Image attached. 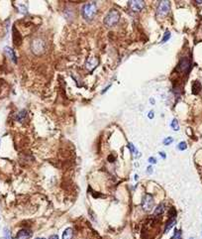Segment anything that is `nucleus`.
I'll return each mask as SVG.
<instances>
[{
  "mask_svg": "<svg viewBox=\"0 0 202 239\" xmlns=\"http://www.w3.org/2000/svg\"><path fill=\"white\" fill-rule=\"evenodd\" d=\"M96 12H97L96 4L93 2L86 3L82 6V8H81V15H82V17L87 21L92 20V19L95 17Z\"/></svg>",
  "mask_w": 202,
  "mask_h": 239,
  "instance_id": "nucleus-1",
  "label": "nucleus"
},
{
  "mask_svg": "<svg viewBox=\"0 0 202 239\" xmlns=\"http://www.w3.org/2000/svg\"><path fill=\"white\" fill-rule=\"evenodd\" d=\"M31 50L34 55L38 56L46 51V41L41 39V38H36L31 43Z\"/></svg>",
  "mask_w": 202,
  "mask_h": 239,
  "instance_id": "nucleus-2",
  "label": "nucleus"
},
{
  "mask_svg": "<svg viewBox=\"0 0 202 239\" xmlns=\"http://www.w3.org/2000/svg\"><path fill=\"white\" fill-rule=\"evenodd\" d=\"M119 19H120L119 12L115 9H111L104 18V24L107 27H114L119 22Z\"/></svg>",
  "mask_w": 202,
  "mask_h": 239,
  "instance_id": "nucleus-3",
  "label": "nucleus"
},
{
  "mask_svg": "<svg viewBox=\"0 0 202 239\" xmlns=\"http://www.w3.org/2000/svg\"><path fill=\"white\" fill-rule=\"evenodd\" d=\"M154 204H155V202H154V198L152 197V194H149V193L145 194L142 199V209H144V211L150 212L154 209Z\"/></svg>",
  "mask_w": 202,
  "mask_h": 239,
  "instance_id": "nucleus-4",
  "label": "nucleus"
},
{
  "mask_svg": "<svg viewBox=\"0 0 202 239\" xmlns=\"http://www.w3.org/2000/svg\"><path fill=\"white\" fill-rule=\"evenodd\" d=\"M170 10V2L169 1H161L157 9V15L159 17H165L168 14Z\"/></svg>",
  "mask_w": 202,
  "mask_h": 239,
  "instance_id": "nucleus-5",
  "label": "nucleus"
},
{
  "mask_svg": "<svg viewBox=\"0 0 202 239\" xmlns=\"http://www.w3.org/2000/svg\"><path fill=\"white\" fill-rule=\"evenodd\" d=\"M190 65H191L190 60H189L187 57H184V58L180 59L178 67H176V70L179 72H187L189 70V68H190Z\"/></svg>",
  "mask_w": 202,
  "mask_h": 239,
  "instance_id": "nucleus-6",
  "label": "nucleus"
},
{
  "mask_svg": "<svg viewBox=\"0 0 202 239\" xmlns=\"http://www.w3.org/2000/svg\"><path fill=\"white\" fill-rule=\"evenodd\" d=\"M129 7L131 8V10L133 11H141L144 6L145 3L144 1H140V0H135V1H129Z\"/></svg>",
  "mask_w": 202,
  "mask_h": 239,
  "instance_id": "nucleus-7",
  "label": "nucleus"
},
{
  "mask_svg": "<svg viewBox=\"0 0 202 239\" xmlns=\"http://www.w3.org/2000/svg\"><path fill=\"white\" fill-rule=\"evenodd\" d=\"M33 235V233L30 230L27 229H21L16 235V239H29Z\"/></svg>",
  "mask_w": 202,
  "mask_h": 239,
  "instance_id": "nucleus-8",
  "label": "nucleus"
},
{
  "mask_svg": "<svg viewBox=\"0 0 202 239\" xmlns=\"http://www.w3.org/2000/svg\"><path fill=\"white\" fill-rule=\"evenodd\" d=\"M98 65V60L95 59V58H90L89 60H87L86 62V68H88L89 71H92L94 70Z\"/></svg>",
  "mask_w": 202,
  "mask_h": 239,
  "instance_id": "nucleus-9",
  "label": "nucleus"
},
{
  "mask_svg": "<svg viewBox=\"0 0 202 239\" xmlns=\"http://www.w3.org/2000/svg\"><path fill=\"white\" fill-rule=\"evenodd\" d=\"M4 52L6 53V55H7L9 58L13 61L14 62H17V59H16V55L14 53V51L12 50L10 47H5L4 48Z\"/></svg>",
  "mask_w": 202,
  "mask_h": 239,
  "instance_id": "nucleus-10",
  "label": "nucleus"
},
{
  "mask_svg": "<svg viewBox=\"0 0 202 239\" xmlns=\"http://www.w3.org/2000/svg\"><path fill=\"white\" fill-rule=\"evenodd\" d=\"M13 40H14V43H15L16 46H19L22 42V37H21L20 34L18 33V31H17L16 28L13 29Z\"/></svg>",
  "mask_w": 202,
  "mask_h": 239,
  "instance_id": "nucleus-11",
  "label": "nucleus"
},
{
  "mask_svg": "<svg viewBox=\"0 0 202 239\" xmlns=\"http://www.w3.org/2000/svg\"><path fill=\"white\" fill-rule=\"evenodd\" d=\"M72 237H73V231L71 227H67L62 232L61 239H72Z\"/></svg>",
  "mask_w": 202,
  "mask_h": 239,
  "instance_id": "nucleus-12",
  "label": "nucleus"
},
{
  "mask_svg": "<svg viewBox=\"0 0 202 239\" xmlns=\"http://www.w3.org/2000/svg\"><path fill=\"white\" fill-rule=\"evenodd\" d=\"M165 209H166V205L165 204H160L159 205L157 206V209H155V211H154V215L157 216V215H162L163 212H165Z\"/></svg>",
  "mask_w": 202,
  "mask_h": 239,
  "instance_id": "nucleus-13",
  "label": "nucleus"
},
{
  "mask_svg": "<svg viewBox=\"0 0 202 239\" xmlns=\"http://www.w3.org/2000/svg\"><path fill=\"white\" fill-rule=\"evenodd\" d=\"M175 223H176L175 218H169L168 221L167 222V224L165 226V233H167V232L175 225Z\"/></svg>",
  "mask_w": 202,
  "mask_h": 239,
  "instance_id": "nucleus-14",
  "label": "nucleus"
},
{
  "mask_svg": "<svg viewBox=\"0 0 202 239\" xmlns=\"http://www.w3.org/2000/svg\"><path fill=\"white\" fill-rule=\"evenodd\" d=\"M200 90H201V84L198 80H195L192 84V93L194 95H196V94L200 92Z\"/></svg>",
  "mask_w": 202,
  "mask_h": 239,
  "instance_id": "nucleus-15",
  "label": "nucleus"
},
{
  "mask_svg": "<svg viewBox=\"0 0 202 239\" xmlns=\"http://www.w3.org/2000/svg\"><path fill=\"white\" fill-rule=\"evenodd\" d=\"M27 115H28V113H27V110H22V111H20L17 114V116H16V119H17V121H19V122H23L25 119L27 118Z\"/></svg>",
  "mask_w": 202,
  "mask_h": 239,
  "instance_id": "nucleus-16",
  "label": "nucleus"
},
{
  "mask_svg": "<svg viewBox=\"0 0 202 239\" xmlns=\"http://www.w3.org/2000/svg\"><path fill=\"white\" fill-rule=\"evenodd\" d=\"M170 239H182V233L181 230L179 229H174V233L173 235V237Z\"/></svg>",
  "mask_w": 202,
  "mask_h": 239,
  "instance_id": "nucleus-17",
  "label": "nucleus"
},
{
  "mask_svg": "<svg viewBox=\"0 0 202 239\" xmlns=\"http://www.w3.org/2000/svg\"><path fill=\"white\" fill-rule=\"evenodd\" d=\"M172 128H173L174 131H178L179 125H178V121L176 120V119H173V121H172Z\"/></svg>",
  "mask_w": 202,
  "mask_h": 239,
  "instance_id": "nucleus-18",
  "label": "nucleus"
},
{
  "mask_svg": "<svg viewBox=\"0 0 202 239\" xmlns=\"http://www.w3.org/2000/svg\"><path fill=\"white\" fill-rule=\"evenodd\" d=\"M128 147H129V149H130V151H131V153L132 154H134L135 156H139V154H138V151L136 150V148L134 147V145H133V144H129V145H128Z\"/></svg>",
  "mask_w": 202,
  "mask_h": 239,
  "instance_id": "nucleus-19",
  "label": "nucleus"
},
{
  "mask_svg": "<svg viewBox=\"0 0 202 239\" xmlns=\"http://www.w3.org/2000/svg\"><path fill=\"white\" fill-rule=\"evenodd\" d=\"M169 38H170V33L167 31V32H166V34L163 35L162 39V41H161V43H162H162H166V42L169 39Z\"/></svg>",
  "mask_w": 202,
  "mask_h": 239,
  "instance_id": "nucleus-20",
  "label": "nucleus"
},
{
  "mask_svg": "<svg viewBox=\"0 0 202 239\" xmlns=\"http://www.w3.org/2000/svg\"><path fill=\"white\" fill-rule=\"evenodd\" d=\"M178 150H180V151H183V150H185V149L187 148V145H186V143H185L184 141H182V142H180V143L178 144Z\"/></svg>",
  "mask_w": 202,
  "mask_h": 239,
  "instance_id": "nucleus-21",
  "label": "nucleus"
},
{
  "mask_svg": "<svg viewBox=\"0 0 202 239\" xmlns=\"http://www.w3.org/2000/svg\"><path fill=\"white\" fill-rule=\"evenodd\" d=\"M173 137H167L165 140H163V144H165L166 146H167V145H169L170 143H173Z\"/></svg>",
  "mask_w": 202,
  "mask_h": 239,
  "instance_id": "nucleus-22",
  "label": "nucleus"
},
{
  "mask_svg": "<svg viewBox=\"0 0 202 239\" xmlns=\"http://www.w3.org/2000/svg\"><path fill=\"white\" fill-rule=\"evenodd\" d=\"M4 237H5V239H12L10 231H9L8 228H4Z\"/></svg>",
  "mask_w": 202,
  "mask_h": 239,
  "instance_id": "nucleus-23",
  "label": "nucleus"
},
{
  "mask_svg": "<svg viewBox=\"0 0 202 239\" xmlns=\"http://www.w3.org/2000/svg\"><path fill=\"white\" fill-rule=\"evenodd\" d=\"M149 162L151 163V164H157V160L154 158V157H150V158H149Z\"/></svg>",
  "mask_w": 202,
  "mask_h": 239,
  "instance_id": "nucleus-24",
  "label": "nucleus"
},
{
  "mask_svg": "<svg viewBox=\"0 0 202 239\" xmlns=\"http://www.w3.org/2000/svg\"><path fill=\"white\" fill-rule=\"evenodd\" d=\"M48 239H59V236L56 234H53V235H50Z\"/></svg>",
  "mask_w": 202,
  "mask_h": 239,
  "instance_id": "nucleus-25",
  "label": "nucleus"
},
{
  "mask_svg": "<svg viewBox=\"0 0 202 239\" xmlns=\"http://www.w3.org/2000/svg\"><path fill=\"white\" fill-rule=\"evenodd\" d=\"M147 169H148V170H147V173H148V174H152V172H153V168H152V167L150 166V167H148Z\"/></svg>",
  "mask_w": 202,
  "mask_h": 239,
  "instance_id": "nucleus-26",
  "label": "nucleus"
},
{
  "mask_svg": "<svg viewBox=\"0 0 202 239\" xmlns=\"http://www.w3.org/2000/svg\"><path fill=\"white\" fill-rule=\"evenodd\" d=\"M149 117H150V118H153V117H154V112H153V111H151V112H150Z\"/></svg>",
  "mask_w": 202,
  "mask_h": 239,
  "instance_id": "nucleus-27",
  "label": "nucleus"
},
{
  "mask_svg": "<svg viewBox=\"0 0 202 239\" xmlns=\"http://www.w3.org/2000/svg\"><path fill=\"white\" fill-rule=\"evenodd\" d=\"M160 155L162 157V158H166V157H167V156H166V154H163L162 152H160Z\"/></svg>",
  "mask_w": 202,
  "mask_h": 239,
  "instance_id": "nucleus-28",
  "label": "nucleus"
},
{
  "mask_svg": "<svg viewBox=\"0 0 202 239\" xmlns=\"http://www.w3.org/2000/svg\"><path fill=\"white\" fill-rule=\"evenodd\" d=\"M36 239H46V238H43V237H38V238H36Z\"/></svg>",
  "mask_w": 202,
  "mask_h": 239,
  "instance_id": "nucleus-29",
  "label": "nucleus"
},
{
  "mask_svg": "<svg viewBox=\"0 0 202 239\" xmlns=\"http://www.w3.org/2000/svg\"><path fill=\"white\" fill-rule=\"evenodd\" d=\"M189 239H193V238H189Z\"/></svg>",
  "mask_w": 202,
  "mask_h": 239,
  "instance_id": "nucleus-30",
  "label": "nucleus"
}]
</instances>
